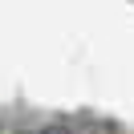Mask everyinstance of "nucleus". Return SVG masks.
<instances>
[{"label": "nucleus", "mask_w": 134, "mask_h": 134, "mask_svg": "<svg viewBox=\"0 0 134 134\" xmlns=\"http://www.w3.org/2000/svg\"><path fill=\"white\" fill-rule=\"evenodd\" d=\"M45 134H65V130H61V126H53V130H45Z\"/></svg>", "instance_id": "nucleus-1"}]
</instances>
